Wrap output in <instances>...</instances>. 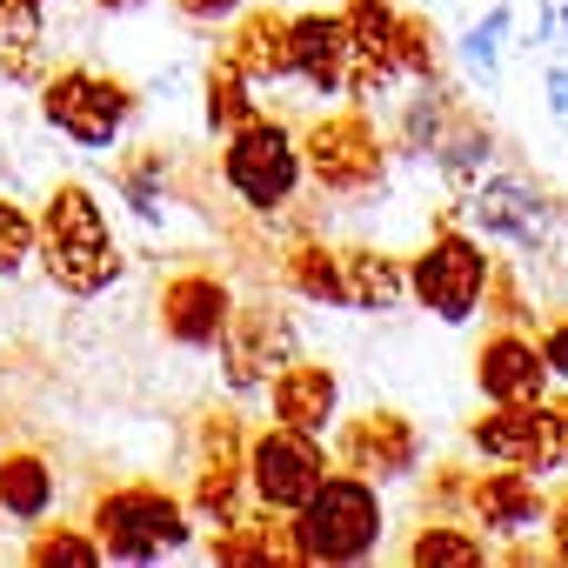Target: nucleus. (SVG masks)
I'll use <instances>...</instances> for the list:
<instances>
[{"mask_svg":"<svg viewBox=\"0 0 568 568\" xmlns=\"http://www.w3.org/2000/svg\"><path fill=\"white\" fill-rule=\"evenodd\" d=\"M34 254L48 267V281L61 295L74 302H94L101 288H114V274H121V247L108 234V214L94 201V187L81 181H61L34 221Z\"/></svg>","mask_w":568,"mask_h":568,"instance_id":"obj_1","label":"nucleus"},{"mask_svg":"<svg viewBox=\"0 0 568 568\" xmlns=\"http://www.w3.org/2000/svg\"><path fill=\"white\" fill-rule=\"evenodd\" d=\"M288 535H295V555L302 561H368L382 548V495L368 475H322L315 495L288 515Z\"/></svg>","mask_w":568,"mask_h":568,"instance_id":"obj_2","label":"nucleus"},{"mask_svg":"<svg viewBox=\"0 0 568 568\" xmlns=\"http://www.w3.org/2000/svg\"><path fill=\"white\" fill-rule=\"evenodd\" d=\"M88 535L101 541L108 561H161V555L187 548L194 528H187V501H181V495L134 481V488H108V495L94 501Z\"/></svg>","mask_w":568,"mask_h":568,"instance_id":"obj_3","label":"nucleus"},{"mask_svg":"<svg viewBox=\"0 0 568 568\" xmlns=\"http://www.w3.org/2000/svg\"><path fill=\"white\" fill-rule=\"evenodd\" d=\"M221 181L234 187V201L247 214H281L295 201V187H302V141H295V128L267 121V114L241 121L227 134V148H221Z\"/></svg>","mask_w":568,"mask_h":568,"instance_id":"obj_4","label":"nucleus"},{"mask_svg":"<svg viewBox=\"0 0 568 568\" xmlns=\"http://www.w3.org/2000/svg\"><path fill=\"white\" fill-rule=\"evenodd\" d=\"M302 174L322 194H375L388 174V148L368 114H322L302 134Z\"/></svg>","mask_w":568,"mask_h":568,"instance_id":"obj_5","label":"nucleus"},{"mask_svg":"<svg viewBox=\"0 0 568 568\" xmlns=\"http://www.w3.org/2000/svg\"><path fill=\"white\" fill-rule=\"evenodd\" d=\"M488 274H495V261L481 254V241H468V234H435V241L408 261V295H415L428 315H442V322H468V315L481 308V295H488Z\"/></svg>","mask_w":568,"mask_h":568,"instance_id":"obj_6","label":"nucleus"},{"mask_svg":"<svg viewBox=\"0 0 568 568\" xmlns=\"http://www.w3.org/2000/svg\"><path fill=\"white\" fill-rule=\"evenodd\" d=\"M41 114H48L54 134L81 141V148H114V134L134 114V94L121 81L94 74V68H61V74L41 81Z\"/></svg>","mask_w":568,"mask_h":568,"instance_id":"obj_7","label":"nucleus"},{"mask_svg":"<svg viewBox=\"0 0 568 568\" xmlns=\"http://www.w3.org/2000/svg\"><path fill=\"white\" fill-rule=\"evenodd\" d=\"M328 475V455H322V435H302V428H261L247 442V495L254 508H274V515H295L315 481Z\"/></svg>","mask_w":568,"mask_h":568,"instance_id":"obj_8","label":"nucleus"},{"mask_svg":"<svg viewBox=\"0 0 568 568\" xmlns=\"http://www.w3.org/2000/svg\"><path fill=\"white\" fill-rule=\"evenodd\" d=\"M468 442L488 462H508V468H528V475L561 468V442H555V408L548 402H488V415L468 422Z\"/></svg>","mask_w":568,"mask_h":568,"instance_id":"obj_9","label":"nucleus"},{"mask_svg":"<svg viewBox=\"0 0 568 568\" xmlns=\"http://www.w3.org/2000/svg\"><path fill=\"white\" fill-rule=\"evenodd\" d=\"M221 368H227V388H267V375L281 368V362H295V328L281 322L274 308H261V302H234V315H227V328H221Z\"/></svg>","mask_w":568,"mask_h":568,"instance_id":"obj_10","label":"nucleus"},{"mask_svg":"<svg viewBox=\"0 0 568 568\" xmlns=\"http://www.w3.org/2000/svg\"><path fill=\"white\" fill-rule=\"evenodd\" d=\"M335 455H342L348 475L395 481V475H408V468L422 462V435H415L408 415H395V408H368V415H355V422L335 435Z\"/></svg>","mask_w":568,"mask_h":568,"instance_id":"obj_11","label":"nucleus"},{"mask_svg":"<svg viewBox=\"0 0 568 568\" xmlns=\"http://www.w3.org/2000/svg\"><path fill=\"white\" fill-rule=\"evenodd\" d=\"M227 315H234V288L207 267H187L161 288V335L181 342V348H214Z\"/></svg>","mask_w":568,"mask_h":568,"instance_id":"obj_12","label":"nucleus"},{"mask_svg":"<svg viewBox=\"0 0 568 568\" xmlns=\"http://www.w3.org/2000/svg\"><path fill=\"white\" fill-rule=\"evenodd\" d=\"M475 221H481L495 241H515V247L541 254L548 234H555V201H548L535 181H521V174H488V181L475 187Z\"/></svg>","mask_w":568,"mask_h":568,"instance_id":"obj_13","label":"nucleus"},{"mask_svg":"<svg viewBox=\"0 0 568 568\" xmlns=\"http://www.w3.org/2000/svg\"><path fill=\"white\" fill-rule=\"evenodd\" d=\"M342 21H348V41H355L348 94H355V101H382V94L402 81V68H395V21H402L395 0H348Z\"/></svg>","mask_w":568,"mask_h":568,"instance_id":"obj_14","label":"nucleus"},{"mask_svg":"<svg viewBox=\"0 0 568 568\" xmlns=\"http://www.w3.org/2000/svg\"><path fill=\"white\" fill-rule=\"evenodd\" d=\"M241 495H247L241 428H234V415H207L201 422V462H194V508L207 521H227V515H241Z\"/></svg>","mask_w":568,"mask_h":568,"instance_id":"obj_15","label":"nucleus"},{"mask_svg":"<svg viewBox=\"0 0 568 568\" xmlns=\"http://www.w3.org/2000/svg\"><path fill=\"white\" fill-rule=\"evenodd\" d=\"M267 402H274V422H281V428L328 435V422H335V408H342V382H335L328 362L295 355V362H281V368L267 375Z\"/></svg>","mask_w":568,"mask_h":568,"instance_id":"obj_16","label":"nucleus"},{"mask_svg":"<svg viewBox=\"0 0 568 568\" xmlns=\"http://www.w3.org/2000/svg\"><path fill=\"white\" fill-rule=\"evenodd\" d=\"M288 54H295V81H308L322 101L348 94L355 41H348V21L342 14H295L288 21Z\"/></svg>","mask_w":568,"mask_h":568,"instance_id":"obj_17","label":"nucleus"},{"mask_svg":"<svg viewBox=\"0 0 568 568\" xmlns=\"http://www.w3.org/2000/svg\"><path fill=\"white\" fill-rule=\"evenodd\" d=\"M475 382H481L488 402H541V388H548L541 342H528L521 328H495L475 348Z\"/></svg>","mask_w":568,"mask_h":568,"instance_id":"obj_18","label":"nucleus"},{"mask_svg":"<svg viewBox=\"0 0 568 568\" xmlns=\"http://www.w3.org/2000/svg\"><path fill=\"white\" fill-rule=\"evenodd\" d=\"M462 508H468L475 528H488V535H528V528L541 521V481H535L528 468L495 462V475H475V481L462 488Z\"/></svg>","mask_w":568,"mask_h":568,"instance_id":"obj_19","label":"nucleus"},{"mask_svg":"<svg viewBox=\"0 0 568 568\" xmlns=\"http://www.w3.org/2000/svg\"><path fill=\"white\" fill-rule=\"evenodd\" d=\"M335 274H342V308L388 315L408 302V261H395L382 247H335Z\"/></svg>","mask_w":568,"mask_h":568,"instance_id":"obj_20","label":"nucleus"},{"mask_svg":"<svg viewBox=\"0 0 568 568\" xmlns=\"http://www.w3.org/2000/svg\"><path fill=\"white\" fill-rule=\"evenodd\" d=\"M234 68H241V81L254 88H274V81H295V54H288V21H281L274 8H254V14H241L234 21V34H227V48H221Z\"/></svg>","mask_w":568,"mask_h":568,"instance_id":"obj_21","label":"nucleus"},{"mask_svg":"<svg viewBox=\"0 0 568 568\" xmlns=\"http://www.w3.org/2000/svg\"><path fill=\"white\" fill-rule=\"evenodd\" d=\"M0 508H8L14 521H48V508H54L48 455H34V448H8V455H0Z\"/></svg>","mask_w":568,"mask_h":568,"instance_id":"obj_22","label":"nucleus"},{"mask_svg":"<svg viewBox=\"0 0 568 568\" xmlns=\"http://www.w3.org/2000/svg\"><path fill=\"white\" fill-rule=\"evenodd\" d=\"M281 281H288L302 302L342 308V274H335V247L328 241H295L288 254H281Z\"/></svg>","mask_w":568,"mask_h":568,"instance_id":"obj_23","label":"nucleus"},{"mask_svg":"<svg viewBox=\"0 0 568 568\" xmlns=\"http://www.w3.org/2000/svg\"><path fill=\"white\" fill-rule=\"evenodd\" d=\"M408 561L415 568H481L488 561V541L455 528V521H428L415 541H408Z\"/></svg>","mask_w":568,"mask_h":568,"instance_id":"obj_24","label":"nucleus"},{"mask_svg":"<svg viewBox=\"0 0 568 568\" xmlns=\"http://www.w3.org/2000/svg\"><path fill=\"white\" fill-rule=\"evenodd\" d=\"M254 114H261V108L247 101L241 68L221 54V61L207 68V128H214V134H234V128H241V121H254Z\"/></svg>","mask_w":568,"mask_h":568,"instance_id":"obj_25","label":"nucleus"},{"mask_svg":"<svg viewBox=\"0 0 568 568\" xmlns=\"http://www.w3.org/2000/svg\"><path fill=\"white\" fill-rule=\"evenodd\" d=\"M28 561H34V568H94V561H108V555H101V541H94L88 528H68V521H61V528H41V535H34Z\"/></svg>","mask_w":568,"mask_h":568,"instance_id":"obj_26","label":"nucleus"},{"mask_svg":"<svg viewBox=\"0 0 568 568\" xmlns=\"http://www.w3.org/2000/svg\"><path fill=\"white\" fill-rule=\"evenodd\" d=\"M161 174H168V154L161 148H134L128 161H121V194L154 221L161 214Z\"/></svg>","mask_w":568,"mask_h":568,"instance_id":"obj_27","label":"nucleus"},{"mask_svg":"<svg viewBox=\"0 0 568 568\" xmlns=\"http://www.w3.org/2000/svg\"><path fill=\"white\" fill-rule=\"evenodd\" d=\"M435 28L422 21V14H402L395 21V68L402 74H415V81H435Z\"/></svg>","mask_w":568,"mask_h":568,"instance_id":"obj_28","label":"nucleus"},{"mask_svg":"<svg viewBox=\"0 0 568 568\" xmlns=\"http://www.w3.org/2000/svg\"><path fill=\"white\" fill-rule=\"evenodd\" d=\"M34 261V214L0 194V274H21Z\"/></svg>","mask_w":568,"mask_h":568,"instance_id":"obj_29","label":"nucleus"},{"mask_svg":"<svg viewBox=\"0 0 568 568\" xmlns=\"http://www.w3.org/2000/svg\"><path fill=\"white\" fill-rule=\"evenodd\" d=\"M34 48H41L34 34H14L8 48H0V74H8V81H48V61Z\"/></svg>","mask_w":568,"mask_h":568,"instance_id":"obj_30","label":"nucleus"},{"mask_svg":"<svg viewBox=\"0 0 568 568\" xmlns=\"http://www.w3.org/2000/svg\"><path fill=\"white\" fill-rule=\"evenodd\" d=\"M48 0H0V34H34Z\"/></svg>","mask_w":568,"mask_h":568,"instance_id":"obj_31","label":"nucleus"},{"mask_svg":"<svg viewBox=\"0 0 568 568\" xmlns=\"http://www.w3.org/2000/svg\"><path fill=\"white\" fill-rule=\"evenodd\" d=\"M501 28H508V14H488V21L462 41V48H468V61H475V68H488V74H495V41H501Z\"/></svg>","mask_w":568,"mask_h":568,"instance_id":"obj_32","label":"nucleus"},{"mask_svg":"<svg viewBox=\"0 0 568 568\" xmlns=\"http://www.w3.org/2000/svg\"><path fill=\"white\" fill-rule=\"evenodd\" d=\"M541 362H548V375H561V382H568V315H561V322H548V335H541Z\"/></svg>","mask_w":568,"mask_h":568,"instance_id":"obj_33","label":"nucleus"},{"mask_svg":"<svg viewBox=\"0 0 568 568\" xmlns=\"http://www.w3.org/2000/svg\"><path fill=\"white\" fill-rule=\"evenodd\" d=\"M548 555L568 561V495H555V508H548Z\"/></svg>","mask_w":568,"mask_h":568,"instance_id":"obj_34","label":"nucleus"},{"mask_svg":"<svg viewBox=\"0 0 568 568\" xmlns=\"http://www.w3.org/2000/svg\"><path fill=\"white\" fill-rule=\"evenodd\" d=\"M174 8L187 21H227V14H241V0H174Z\"/></svg>","mask_w":568,"mask_h":568,"instance_id":"obj_35","label":"nucleus"},{"mask_svg":"<svg viewBox=\"0 0 568 568\" xmlns=\"http://www.w3.org/2000/svg\"><path fill=\"white\" fill-rule=\"evenodd\" d=\"M548 94H555V114H568V68L548 74Z\"/></svg>","mask_w":568,"mask_h":568,"instance_id":"obj_36","label":"nucleus"},{"mask_svg":"<svg viewBox=\"0 0 568 568\" xmlns=\"http://www.w3.org/2000/svg\"><path fill=\"white\" fill-rule=\"evenodd\" d=\"M555 442H561V462H568V402H555Z\"/></svg>","mask_w":568,"mask_h":568,"instance_id":"obj_37","label":"nucleus"},{"mask_svg":"<svg viewBox=\"0 0 568 568\" xmlns=\"http://www.w3.org/2000/svg\"><path fill=\"white\" fill-rule=\"evenodd\" d=\"M94 8H108V14H128V8H148V0H94Z\"/></svg>","mask_w":568,"mask_h":568,"instance_id":"obj_38","label":"nucleus"}]
</instances>
